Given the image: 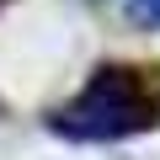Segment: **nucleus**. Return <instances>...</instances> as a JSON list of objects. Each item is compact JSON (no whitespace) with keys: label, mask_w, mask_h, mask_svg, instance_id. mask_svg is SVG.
<instances>
[{"label":"nucleus","mask_w":160,"mask_h":160,"mask_svg":"<svg viewBox=\"0 0 160 160\" xmlns=\"http://www.w3.org/2000/svg\"><path fill=\"white\" fill-rule=\"evenodd\" d=\"M160 118V80L133 64H102L64 107L48 112V128L80 144H112L155 128Z\"/></svg>","instance_id":"1"},{"label":"nucleus","mask_w":160,"mask_h":160,"mask_svg":"<svg viewBox=\"0 0 160 160\" xmlns=\"http://www.w3.org/2000/svg\"><path fill=\"white\" fill-rule=\"evenodd\" d=\"M118 11L133 27H160V0H118Z\"/></svg>","instance_id":"2"}]
</instances>
